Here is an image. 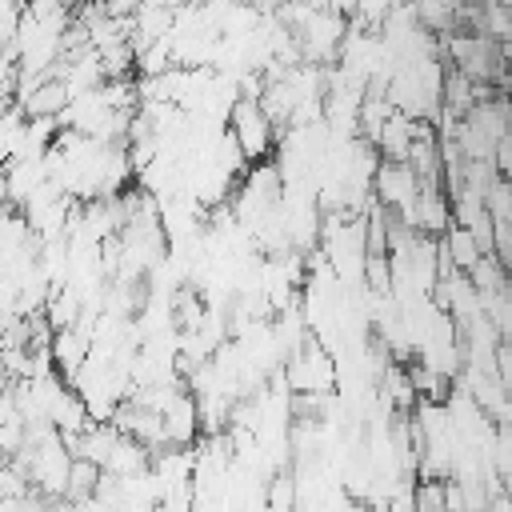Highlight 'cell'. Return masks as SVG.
<instances>
[{
  "mask_svg": "<svg viewBox=\"0 0 512 512\" xmlns=\"http://www.w3.org/2000/svg\"><path fill=\"white\" fill-rule=\"evenodd\" d=\"M48 180V168H44V156L40 160H8L4 164V188H8V204L20 208L40 184Z\"/></svg>",
  "mask_w": 512,
  "mask_h": 512,
  "instance_id": "cell-6",
  "label": "cell"
},
{
  "mask_svg": "<svg viewBox=\"0 0 512 512\" xmlns=\"http://www.w3.org/2000/svg\"><path fill=\"white\" fill-rule=\"evenodd\" d=\"M224 124H228V136L236 140V148L244 152L248 164H260L276 148V124L264 116V108L256 100H236Z\"/></svg>",
  "mask_w": 512,
  "mask_h": 512,
  "instance_id": "cell-2",
  "label": "cell"
},
{
  "mask_svg": "<svg viewBox=\"0 0 512 512\" xmlns=\"http://www.w3.org/2000/svg\"><path fill=\"white\" fill-rule=\"evenodd\" d=\"M48 356H52V368L64 380H72L80 372V364L88 360V336L80 328H56L48 340Z\"/></svg>",
  "mask_w": 512,
  "mask_h": 512,
  "instance_id": "cell-5",
  "label": "cell"
},
{
  "mask_svg": "<svg viewBox=\"0 0 512 512\" xmlns=\"http://www.w3.org/2000/svg\"><path fill=\"white\" fill-rule=\"evenodd\" d=\"M68 100H72V96H68V88H64L56 76H44V80H36L32 88L16 92V104H20V112H24L28 120H32V116H60Z\"/></svg>",
  "mask_w": 512,
  "mask_h": 512,
  "instance_id": "cell-4",
  "label": "cell"
},
{
  "mask_svg": "<svg viewBox=\"0 0 512 512\" xmlns=\"http://www.w3.org/2000/svg\"><path fill=\"white\" fill-rule=\"evenodd\" d=\"M288 392H332L336 388V356L320 348L312 336L280 364Z\"/></svg>",
  "mask_w": 512,
  "mask_h": 512,
  "instance_id": "cell-1",
  "label": "cell"
},
{
  "mask_svg": "<svg viewBox=\"0 0 512 512\" xmlns=\"http://www.w3.org/2000/svg\"><path fill=\"white\" fill-rule=\"evenodd\" d=\"M48 424H52L60 436L84 432V424H88V408H84V400H80L72 388H64V392L48 404Z\"/></svg>",
  "mask_w": 512,
  "mask_h": 512,
  "instance_id": "cell-8",
  "label": "cell"
},
{
  "mask_svg": "<svg viewBox=\"0 0 512 512\" xmlns=\"http://www.w3.org/2000/svg\"><path fill=\"white\" fill-rule=\"evenodd\" d=\"M160 424H164V448H188L200 436V416H196V400L192 392H176L164 408H160Z\"/></svg>",
  "mask_w": 512,
  "mask_h": 512,
  "instance_id": "cell-3",
  "label": "cell"
},
{
  "mask_svg": "<svg viewBox=\"0 0 512 512\" xmlns=\"http://www.w3.org/2000/svg\"><path fill=\"white\" fill-rule=\"evenodd\" d=\"M24 124H28V116L20 112V104H16V100L0 108V168H4L8 160H16L20 140H24Z\"/></svg>",
  "mask_w": 512,
  "mask_h": 512,
  "instance_id": "cell-10",
  "label": "cell"
},
{
  "mask_svg": "<svg viewBox=\"0 0 512 512\" xmlns=\"http://www.w3.org/2000/svg\"><path fill=\"white\" fill-rule=\"evenodd\" d=\"M4 104H12V100H0V108H4Z\"/></svg>",
  "mask_w": 512,
  "mask_h": 512,
  "instance_id": "cell-12",
  "label": "cell"
},
{
  "mask_svg": "<svg viewBox=\"0 0 512 512\" xmlns=\"http://www.w3.org/2000/svg\"><path fill=\"white\" fill-rule=\"evenodd\" d=\"M464 276L472 280V288H476V292H504V288H508V280H504V260H500V256H492V252L476 256V264H472Z\"/></svg>",
  "mask_w": 512,
  "mask_h": 512,
  "instance_id": "cell-11",
  "label": "cell"
},
{
  "mask_svg": "<svg viewBox=\"0 0 512 512\" xmlns=\"http://www.w3.org/2000/svg\"><path fill=\"white\" fill-rule=\"evenodd\" d=\"M148 460H152V452H148L140 440H132V436H124V432H120V440L112 444V452H108V460H104V468H100V472H108V476L124 480V476L148 472Z\"/></svg>",
  "mask_w": 512,
  "mask_h": 512,
  "instance_id": "cell-7",
  "label": "cell"
},
{
  "mask_svg": "<svg viewBox=\"0 0 512 512\" xmlns=\"http://www.w3.org/2000/svg\"><path fill=\"white\" fill-rule=\"evenodd\" d=\"M96 484H100V468H96L92 460L72 456V464H68V480H64V500L84 504V500H92Z\"/></svg>",
  "mask_w": 512,
  "mask_h": 512,
  "instance_id": "cell-9",
  "label": "cell"
}]
</instances>
